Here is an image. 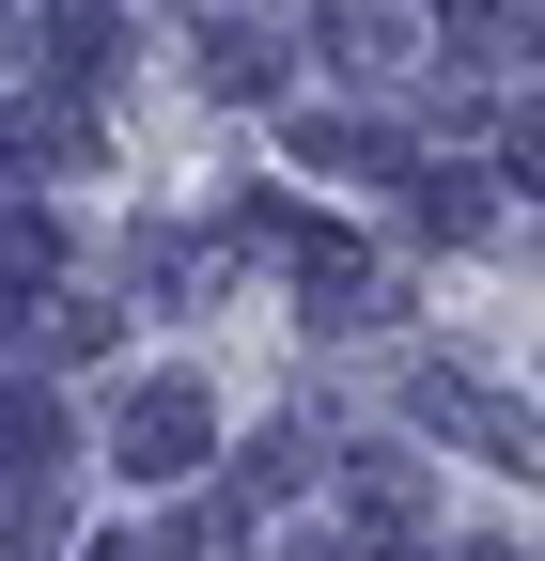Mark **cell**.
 Returning a JSON list of instances; mask_svg holds the SVG:
<instances>
[{
	"instance_id": "obj_1",
	"label": "cell",
	"mask_w": 545,
	"mask_h": 561,
	"mask_svg": "<svg viewBox=\"0 0 545 561\" xmlns=\"http://www.w3.org/2000/svg\"><path fill=\"white\" fill-rule=\"evenodd\" d=\"M109 453H125V483H187L202 453H219V405H202L187 375H141L109 405Z\"/></svg>"
},
{
	"instance_id": "obj_2",
	"label": "cell",
	"mask_w": 545,
	"mask_h": 561,
	"mask_svg": "<svg viewBox=\"0 0 545 561\" xmlns=\"http://www.w3.org/2000/svg\"><path fill=\"white\" fill-rule=\"evenodd\" d=\"M421 421H437L452 453H484V468H545L530 405H514V390H484V375H421Z\"/></svg>"
},
{
	"instance_id": "obj_3",
	"label": "cell",
	"mask_w": 545,
	"mask_h": 561,
	"mask_svg": "<svg viewBox=\"0 0 545 561\" xmlns=\"http://www.w3.org/2000/svg\"><path fill=\"white\" fill-rule=\"evenodd\" d=\"M109 140H94V94H32L16 125H0V172H94Z\"/></svg>"
},
{
	"instance_id": "obj_4",
	"label": "cell",
	"mask_w": 545,
	"mask_h": 561,
	"mask_svg": "<svg viewBox=\"0 0 545 561\" xmlns=\"http://www.w3.org/2000/svg\"><path fill=\"white\" fill-rule=\"evenodd\" d=\"M32 32H47V79H62V94H94L109 62H125V0H47Z\"/></svg>"
},
{
	"instance_id": "obj_5",
	"label": "cell",
	"mask_w": 545,
	"mask_h": 561,
	"mask_svg": "<svg viewBox=\"0 0 545 561\" xmlns=\"http://www.w3.org/2000/svg\"><path fill=\"white\" fill-rule=\"evenodd\" d=\"M405 62H421V16H390V0L327 16V79H405Z\"/></svg>"
},
{
	"instance_id": "obj_6",
	"label": "cell",
	"mask_w": 545,
	"mask_h": 561,
	"mask_svg": "<svg viewBox=\"0 0 545 561\" xmlns=\"http://www.w3.org/2000/svg\"><path fill=\"white\" fill-rule=\"evenodd\" d=\"M187 79H202V94H234V110H265V94H281V47H265L250 16H202V47H187Z\"/></svg>"
},
{
	"instance_id": "obj_7",
	"label": "cell",
	"mask_w": 545,
	"mask_h": 561,
	"mask_svg": "<svg viewBox=\"0 0 545 561\" xmlns=\"http://www.w3.org/2000/svg\"><path fill=\"white\" fill-rule=\"evenodd\" d=\"M32 359H47V375L109 359V297H79V280H47V297H32Z\"/></svg>"
},
{
	"instance_id": "obj_8",
	"label": "cell",
	"mask_w": 545,
	"mask_h": 561,
	"mask_svg": "<svg viewBox=\"0 0 545 561\" xmlns=\"http://www.w3.org/2000/svg\"><path fill=\"white\" fill-rule=\"evenodd\" d=\"M125 297H141V312H187V297H219V250H187V234H141V250H125Z\"/></svg>"
},
{
	"instance_id": "obj_9",
	"label": "cell",
	"mask_w": 545,
	"mask_h": 561,
	"mask_svg": "<svg viewBox=\"0 0 545 561\" xmlns=\"http://www.w3.org/2000/svg\"><path fill=\"white\" fill-rule=\"evenodd\" d=\"M312 328H390V265H359V250L312 234Z\"/></svg>"
},
{
	"instance_id": "obj_10",
	"label": "cell",
	"mask_w": 545,
	"mask_h": 561,
	"mask_svg": "<svg viewBox=\"0 0 545 561\" xmlns=\"http://www.w3.org/2000/svg\"><path fill=\"white\" fill-rule=\"evenodd\" d=\"M344 500H359V530H405V515H421V468H405V453H359Z\"/></svg>"
},
{
	"instance_id": "obj_11",
	"label": "cell",
	"mask_w": 545,
	"mask_h": 561,
	"mask_svg": "<svg viewBox=\"0 0 545 561\" xmlns=\"http://www.w3.org/2000/svg\"><path fill=\"white\" fill-rule=\"evenodd\" d=\"M0 546H16V561H62V483H47V468H16V515H0Z\"/></svg>"
},
{
	"instance_id": "obj_12",
	"label": "cell",
	"mask_w": 545,
	"mask_h": 561,
	"mask_svg": "<svg viewBox=\"0 0 545 561\" xmlns=\"http://www.w3.org/2000/svg\"><path fill=\"white\" fill-rule=\"evenodd\" d=\"M499 203H484V172H421V234H484Z\"/></svg>"
},
{
	"instance_id": "obj_13",
	"label": "cell",
	"mask_w": 545,
	"mask_h": 561,
	"mask_svg": "<svg viewBox=\"0 0 545 561\" xmlns=\"http://www.w3.org/2000/svg\"><path fill=\"white\" fill-rule=\"evenodd\" d=\"M499 157H514V187H545V110H514V125H499Z\"/></svg>"
},
{
	"instance_id": "obj_14",
	"label": "cell",
	"mask_w": 545,
	"mask_h": 561,
	"mask_svg": "<svg viewBox=\"0 0 545 561\" xmlns=\"http://www.w3.org/2000/svg\"><path fill=\"white\" fill-rule=\"evenodd\" d=\"M421 561H514V546H421Z\"/></svg>"
},
{
	"instance_id": "obj_15",
	"label": "cell",
	"mask_w": 545,
	"mask_h": 561,
	"mask_svg": "<svg viewBox=\"0 0 545 561\" xmlns=\"http://www.w3.org/2000/svg\"><path fill=\"white\" fill-rule=\"evenodd\" d=\"M0 47H16V0H0Z\"/></svg>"
},
{
	"instance_id": "obj_16",
	"label": "cell",
	"mask_w": 545,
	"mask_h": 561,
	"mask_svg": "<svg viewBox=\"0 0 545 561\" xmlns=\"http://www.w3.org/2000/svg\"><path fill=\"white\" fill-rule=\"evenodd\" d=\"M94 561H141V546H94Z\"/></svg>"
},
{
	"instance_id": "obj_17",
	"label": "cell",
	"mask_w": 545,
	"mask_h": 561,
	"mask_svg": "<svg viewBox=\"0 0 545 561\" xmlns=\"http://www.w3.org/2000/svg\"><path fill=\"white\" fill-rule=\"evenodd\" d=\"M327 561H344V546H327Z\"/></svg>"
}]
</instances>
